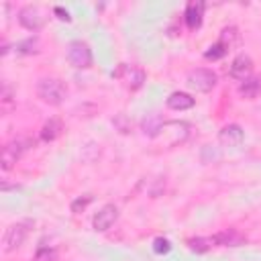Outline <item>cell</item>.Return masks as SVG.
<instances>
[{"label": "cell", "mask_w": 261, "mask_h": 261, "mask_svg": "<svg viewBox=\"0 0 261 261\" xmlns=\"http://www.w3.org/2000/svg\"><path fill=\"white\" fill-rule=\"evenodd\" d=\"M204 8H206V4L200 2V0H196V2H188L186 10H184V20H186V24H188L190 31L200 29V24H202V16H204Z\"/></svg>", "instance_id": "8fae6325"}, {"label": "cell", "mask_w": 261, "mask_h": 261, "mask_svg": "<svg viewBox=\"0 0 261 261\" xmlns=\"http://www.w3.org/2000/svg\"><path fill=\"white\" fill-rule=\"evenodd\" d=\"M163 124H165V120L161 118V114H159V112H151V114H147V116L143 118V122H141V128H143V133H145L147 137L155 139V137L161 133Z\"/></svg>", "instance_id": "5bb4252c"}, {"label": "cell", "mask_w": 261, "mask_h": 261, "mask_svg": "<svg viewBox=\"0 0 261 261\" xmlns=\"http://www.w3.org/2000/svg\"><path fill=\"white\" fill-rule=\"evenodd\" d=\"M114 77L122 80L124 86L130 88V90H139V88L143 86V82H145L143 69H139V67H135V65H126V63H122V65L114 71Z\"/></svg>", "instance_id": "52a82bcc"}, {"label": "cell", "mask_w": 261, "mask_h": 261, "mask_svg": "<svg viewBox=\"0 0 261 261\" xmlns=\"http://www.w3.org/2000/svg\"><path fill=\"white\" fill-rule=\"evenodd\" d=\"M92 202V196H84V198H77L75 202H71V212H80V210H84L88 204Z\"/></svg>", "instance_id": "603a6c76"}, {"label": "cell", "mask_w": 261, "mask_h": 261, "mask_svg": "<svg viewBox=\"0 0 261 261\" xmlns=\"http://www.w3.org/2000/svg\"><path fill=\"white\" fill-rule=\"evenodd\" d=\"M18 22H20V27H24L27 31H33V33H37L41 27H43V16H41V12H39V8L37 6H22L20 10H18Z\"/></svg>", "instance_id": "9c48e42d"}, {"label": "cell", "mask_w": 261, "mask_h": 261, "mask_svg": "<svg viewBox=\"0 0 261 261\" xmlns=\"http://www.w3.org/2000/svg\"><path fill=\"white\" fill-rule=\"evenodd\" d=\"M216 82H218L216 73H214L212 69H206V67L192 69V71L188 73V77H186V84H188L194 92H204V94L210 92V90H214Z\"/></svg>", "instance_id": "5b68a950"}, {"label": "cell", "mask_w": 261, "mask_h": 261, "mask_svg": "<svg viewBox=\"0 0 261 261\" xmlns=\"http://www.w3.org/2000/svg\"><path fill=\"white\" fill-rule=\"evenodd\" d=\"M251 71H253V59H251L247 53H239V55L232 59L230 67H228V75H230L232 80H237V82L247 80V77L251 75Z\"/></svg>", "instance_id": "ba28073f"}, {"label": "cell", "mask_w": 261, "mask_h": 261, "mask_svg": "<svg viewBox=\"0 0 261 261\" xmlns=\"http://www.w3.org/2000/svg\"><path fill=\"white\" fill-rule=\"evenodd\" d=\"M16 53H22V55L39 53V37H27V39L18 41V45H16Z\"/></svg>", "instance_id": "ac0fdd59"}, {"label": "cell", "mask_w": 261, "mask_h": 261, "mask_svg": "<svg viewBox=\"0 0 261 261\" xmlns=\"http://www.w3.org/2000/svg\"><path fill=\"white\" fill-rule=\"evenodd\" d=\"M67 61L75 69H88V67H92L94 57H92L90 45L84 43V41H71L67 45Z\"/></svg>", "instance_id": "277c9868"}, {"label": "cell", "mask_w": 261, "mask_h": 261, "mask_svg": "<svg viewBox=\"0 0 261 261\" xmlns=\"http://www.w3.org/2000/svg\"><path fill=\"white\" fill-rule=\"evenodd\" d=\"M243 139H245V133L239 124H226L218 133V143L224 147H239L243 143Z\"/></svg>", "instance_id": "7c38bea8"}, {"label": "cell", "mask_w": 261, "mask_h": 261, "mask_svg": "<svg viewBox=\"0 0 261 261\" xmlns=\"http://www.w3.org/2000/svg\"><path fill=\"white\" fill-rule=\"evenodd\" d=\"M124 120H126V118H124V114H118V116L112 120V122L120 128V133H128V130H130V122H124Z\"/></svg>", "instance_id": "cb8c5ba5"}, {"label": "cell", "mask_w": 261, "mask_h": 261, "mask_svg": "<svg viewBox=\"0 0 261 261\" xmlns=\"http://www.w3.org/2000/svg\"><path fill=\"white\" fill-rule=\"evenodd\" d=\"M57 259V251L55 249H49V247H41L37 249L33 261H55Z\"/></svg>", "instance_id": "44dd1931"}, {"label": "cell", "mask_w": 261, "mask_h": 261, "mask_svg": "<svg viewBox=\"0 0 261 261\" xmlns=\"http://www.w3.org/2000/svg\"><path fill=\"white\" fill-rule=\"evenodd\" d=\"M53 12L57 14V18H59V20H65V22H69V20H71L69 12H67V10H63L61 6H55V8H53Z\"/></svg>", "instance_id": "d4e9b609"}, {"label": "cell", "mask_w": 261, "mask_h": 261, "mask_svg": "<svg viewBox=\"0 0 261 261\" xmlns=\"http://www.w3.org/2000/svg\"><path fill=\"white\" fill-rule=\"evenodd\" d=\"M61 130H63L61 120H59V118H49V120L43 124V128H41V141L51 143V141H55V139L61 135Z\"/></svg>", "instance_id": "2e32d148"}, {"label": "cell", "mask_w": 261, "mask_h": 261, "mask_svg": "<svg viewBox=\"0 0 261 261\" xmlns=\"http://www.w3.org/2000/svg\"><path fill=\"white\" fill-rule=\"evenodd\" d=\"M153 251H155L157 255H167V253L171 251V243H169L165 237H157V239L153 241Z\"/></svg>", "instance_id": "7402d4cb"}, {"label": "cell", "mask_w": 261, "mask_h": 261, "mask_svg": "<svg viewBox=\"0 0 261 261\" xmlns=\"http://www.w3.org/2000/svg\"><path fill=\"white\" fill-rule=\"evenodd\" d=\"M116 220H118V206H116V204H104V206L96 212V216H94V220H92V226H94V230L104 232V230H108Z\"/></svg>", "instance_id": "8992f818"}, {"label": "cell", "mask_w": 261, "mask_h": 261, "mask_svg": "<svg viewBox=\"0 0 261 261\" xmlns=\"http://www.w3.org/2000/svg\"><path fill=\"white\" fill-rule=\"evenodd\" d=\"M35 90H37V96L51 106H59L67 96V88L59 77H41Z\"/></svg>", "instance_id": "6da1fadb"}, {"label": "cell", "mask_w": 261, "mask_h": 261, "mask_svg": "<svg viewBox=\"0 0 261 261\" xmlns=\"http://www.w3.org/2000/svg\"><path fill=\"white\" fill-rule=\"evenodd\" d=\"M2 102H10V88H8V84H4V92H2Z\"/></svg>", "instance_id": "484cf974"}, {"label": "cell", "mask_w": 261, "mask_h": 261, "mask_svg": "<svg viewBox=\"0 0 261 261\" xmlns=\"http://www.w3.org/2000/svg\"><path fill=\"white\" fill-rule=\"evenodd\" d=\"M212 237H194V239H188V247L190 251L194 253H208L212 249Z\"/></svg>", "instance_id": "e0dca14e"}, {"label": "cell", "mask_w": 261, "mask_h": 261, "mask_svg": "<svg viewBox=\"0 0 261 261\" xmlns=\"http://www.w3.org/2000/svg\"><path fill=\"white\" fill-rule=\"evenodd\" d=\"M239 94L247 100H255L261 94V75H249L239 84Z\"/></svg>", "instance_id": "4fadbf2b"}, {"label": "cell", "mask_w": 261, "mask_h": 261, "mask_svg": "<svg viewBox=\"0 0 261 261\" xmlns=\"http://www.w3.org/2000/svg\"><path fill=\"white\" fill-rule=\"evenodd\" d=\"M31 147H35V139L20 137V139H12V141H8V143L2 147V169H4V171L12 169L14 163L22 157V153L29 151Z\"/></svg>", "instance_id": "7a4b0ae2"}, {"label": "cell", "mask_w": 261, "mask_h": 261, "mask_svg": "<svg viewBox=\"0 0 261 261\" xmlns=\"http://www.w3.org/2000/svg\"><path fill=\"white\" fill-rule=\"evenodd\" d=\"M33 224H35V222H33L31 218H24V220H18V222L10 224V226L6 228V232H4V251H6V253L16 251V249L24 243V239H27V234L31 232Z\"/></svg>", "instance_id": "3957f363"}, {"label": "cell", "mask_w": 261, "mask_h": 261, "mask_svg": "<svg viewBox=\"0 0 261 261\" xmlns=\"http://www.w3.org/2000/svg\"><path fill=\"white\" fill-rule=\"evenodd\" d=\"M212 243L218 247H241L245 243V234L237 228H224V230L212 234Z\"/></svg>", "instance_id": "30bf717a"}, {"label": "cell", "mask_w": 261, "mask_h": 261, "mask_svg": "<svg viewBox=\"0 0 261 261\" xmlns=\"http://www.w3.org/2000/svg\"><path fill=\"white\" fill-rule=\"evenodd\" d=\"M194 106V98L186 92H173L167 98V108L171 110H190Z\"/></svg>", "instance_id": "9a60e30c"}, {"label": "cell", "mask_w": 261, "mask_h": 261, "mask_svg": "<svg viewBox=\"0 0 261 261\" xmlns=\"http://www.w3.org/2000/svg\"><path fill=\"white\" fill-rule=\"evenodd\" d=\"M226 49H230L237 41H239V31H237V27H226V29H222V33H220V39H218Z\"/></svg>", "instance_id": "d6986e66"}, {"label": "cell", "mask_w": 261, "mask_h": 261, "mask_svg": "<svg viewBox=\"0 0 261 261\" xmlns=\"http://www.w3.org/2000/svg\"><path fill=\"white\" fill-rule=\"evenodd\" d=\"M226 51H228V49H226V47H224V45L218 41V43H214V45H210V47H208V51L204 53V57L214 61V59H220V57H224V55H226Z\"/></svg>", "instance_id": "ffe728a7"}]
</instances>
